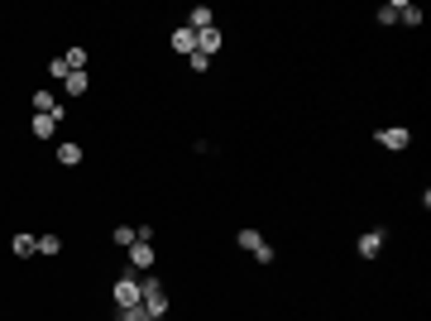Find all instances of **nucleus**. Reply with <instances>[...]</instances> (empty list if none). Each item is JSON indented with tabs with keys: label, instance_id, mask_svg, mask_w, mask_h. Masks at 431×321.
I'll return each instance as SVG.
<instances>
[{
	"label": "nucleus",
	"instance_id": "f257e3e1",
	"mask_svg": "<svg viewBox=\"0 0 431 321\" xmlns=\"http://www.w3.org/2000/svg\"><path fill=\"white\" fill-rule=\"evenodd\" d=\"M139 307L149 312V321H163L168 317V288L149 273V278H139Z\"/></svg>",
	"mask_w": 431,
	"mask_h": 321
},
{
	"label": "nucleus",
	"instance_id": "f03ea898",
	"mask_svg": "<svg viewBox=\"0 0 431 321\" xmlns=\"http://www.w3.org/2000/svg\"><path fill=\"white\" fill-rule=\"evenodd\" d=\"M129 307H139V273L134 269H125L115 278V312H129Z\"/></svg>",
	"mask_w": 431,
	"mask_h": 321
},
{
	"label": "nucleus",
	"instance_id": "7ed1b4c3",
	"mask_svg": "<svg viewBox=\"0 0 431 321\" xmlns=\"http://www.w3.org/2000/svg\"><path fill=\"white\" fill-rule=\"evenodd\" d=\"M374 139H379L383 149H393V154H403V149L412 144V130H403V125H388V130H374Z\"/></svg>",
	"mask_w": 431,
	"mask_h": 321
},
{
	"label": "nucleus",
	"instance_id": "20e7f679",
	"mask_svg": "<svg viewBox=\"0 0 431 321\" xmlns=\"http://www.w3.org/2000/svg\"><path fill=\"white\" fill-rule=\"evenodd\" d=\"M129 269L134 273H154V245L149 240H134L129 245Z\"/></svg>",
	"mask_w": 431,
	"mask_h": 321
},
{
	"label": "nucleus",
	"instance_id": "39448f33",
	"mask_svg": "<svg viewBox=\"0 0 431 321\" xmlns=\"http://www.w3.org/2000/svg\"><path fill=\"white\" fill-rule=\"evenodd\" d=\"M355 249H359L364 259H379V254H383V230H364V235L355 240Z\"/></svg>",
	"mask_w": 431,
	"mask_h": 321
},
{
	"label": "nucleus",
	"instance_id": "423d86ee",
	"mask_svg": "<svg viewBox=\"0 0 431 321\" xmlns=\"http://www.w3.org/2000/svg\"><path fill=\"white\" fill-rule=\"evenodd\" d=\"M168 43H173V53H182V58H192V53H197V34H192L187 24H182V29H173V39H168Z\"/></svg>",
	"mask_w": 431,
	"mask_h": 321
},
{
	"label": "nucleus",
	"instance_id": "0eeeda50",
	"mask_svg": "<svg viewBox=\"0 0 431 321\" xmlns=\"http://www.w3.org/2000/svg\"><path fill=\"white\" fill-rule=\"evenodd\" d=\"M211 24H216V10H211V5H192L187 29H192V34H202V29H211Z\"/></svg>",
	"mask_w": 431,
	"mask_h": 321
},
{
	"label": "nucleus",
	"instance_id": "6e6552de",
	"mask_svg": "<svg viewBox=\"0 0 431 321\" xmlns=\"http://www.w3.org/2000/svg\"><path fill=\"white\" fill-rule=\"evenodd\" d=\"M10 249H14L19 259H29V254H39V235H29V230H19V235L10 240Z\"/></svg>",
	"mask_w": 431,
	"mask_h": 321
},
{
	"label": "nucleus",
	"instance_id": "1a4fd4ad",
	"mask_svg": "<svg viewBox=\"0 0 431 321\" xmlns=\"http://www.w3.org/2000/svg\"><path fill=\"white\" fill-rule=\"evenodd\" d=\"M220 43H225V39H220V29H216V24H211V29H202V34H197V53H207V58H211V53L220 48Z\"/></svg>",
	"mask_w": 431,
	"mask_h": 321
},
{
	"label": "nucleus",
	"instance_id": "9d476101",
	"mask_svg": "<svg viewBox=\"0 0 431 321\" xmlns=\"http://www.w3.org/2000/svg\"><path fill=\"white\" fill-rule=\"evenodd\" d=\"M29 130H34V139H53V134H58V120H53V115H34Z\"/></svg>",
	"mask_w": 431,
	"mask_h": 321
},
{
	"label": "nucleus",
	"instance_id": "9b49d317",
	"mask_svg": "<svg viewBox=\"0 0 431 321\" xmlns=\"http://www.w3.org/2000/svg\"><path fill=\"white\" fill-rule=\"evenodd\" d=\"M82 158H87V154H82V144H58V163H63V168H77Z\"/></svg>",
	"mask_w": 431,
	"mask_h": 321
},
{
	"label": "nucleus",
	"instance_id": "f8f14e48",
	"mask_svg": "<svg viewBox=\"0 0 431 321\" xmlns=\"http://www.w3.org/2000/svg\"><path fill=\"white\" fill-rule=\"evenodd\" d=\"M235 245H240V249H249V254H254V249H259V245H264V235H259V230H254V225H244V230H240V235H235Z\"/></svg>",
	"mask_w": 431,
	"mask_h": 321
},
{
	"label": "nucleus",
	"instance_id": "ddd939ff",
	"mask_svg": "<svg viewBox=\"0 0 431 321\" xmlns=\"http://www.w3.org/2000/svg\"><path fill=\"white\" fill-rule=\"evenodd\" d=\"M398 19L417 29V24H422V5H412V0H403V10H398Z\"/></svg>",
	"mask_w": 431,
	"mask_h": 321
},
{
	"label": "nucleus",
	"instance_id": "4468645a",
	"mask_svg": "<svg viewBox=\"0 0 431 321\" xmlns=\"http://www.w3.org/2000/svg\"><path fill=\"white\" fill-rule=\"evenodd\" d=\"M63 63H67L72 72H87V48H67V53H63Z\"/></svg>",
	"mask_w": 431,
	"mask_h": 321
},
{
	"label": "nucleus",
	"instance_id": "2eb2a0df",
	"mask_svg": "<svg viewBox=\"0 0 431 321\" xmlns=\"http://www.w3.org/2000/svg\"><path fill=\"white\" fill-rule=\"evenodd\" d=\"M48 77H53V82H58V87H63V82H67V77H72V68H67V63H63V53H58V58H53V63H48Z\"/></svg>",
	"mask_w": 431,
	"mask_h": 321
},
{
	"label": "nucleus",
	"instance_id": "dca6fc26",
	"mask_svg": "<svg viewBox=\"0 0 431 321\" xmlns=\"http://www.w3.org/2000/svg\"><path fill=\"white\" fill-rule=\"evenodd\" d=\"M87 87H92V82H87V72H72V77L63 82V92H67V96H82Z\"/></svg>",
	"mask_w": 431,
	"mask_h": 321
},
{
	"label": "nucleus",
	"instance_id": "f3484780",
	"mask_svg": "<svg viewBox=\"0 0 431 321\" xmlns=\"http://www.w3.org/2000/svg\"><path fill=\"white\" fill-rule=\"evenodd\" d=\"M39 254H48V259L63 254V240H58V235H39Z\"/></svg>",
	"mask_w": 431,
	"mask_h": 321
},
{
	"label": "nucleus",
	"instance_id": "a211bd4d",
	"mask_svg": "<svg viewBox=\"0 0 431 321\" xmlns=\"http://www.w3.org/2000/svg\"><path fill=\"white\" fill-rule=\"evenodd\" d=\"M398 10H403V0H388V5L379 10V24H398Z\"/></svg>",
	"mask_w": 431,
	"mask_h": 321
},
{
	"label": "nucleus",
	"instance_id": "6ab92c4d",
	"mask_svg": "<svg viewBox=\"0 0 431 321\" xmlns=\"http://www.w3.org/2000/svg\"><path fill=\"white\" fill-rule=\"evenodd\" d=\"M115 245L129 249V245H134V225H115Z\"/></svg>",
	"mask_w": 431,
	"mask_h": 321
},
{
	"label": "nucleus",
	"instance_id": "aec40b11",
	"mask_svg": "<svg viewBox=\"0 0 431 321\" xmlns=\"http://www.w3.org/2000/svg\"><path fill=\"white\" fill-rule=\"evenodd\" d=\"M187 63H192V72H207V68H211V58H207V53H192Z\"/></svg>",
	"mask_w": 431,
	"mask_h": 321
},
{
	"label": "nucleus",
	"instance_id": "412c9836",
	"mask_svg": "<svg viewBox=\"0 0 431 321\" xmlns=\"http://www.w3.org/2000/svg\"><path fill=\"white\" fill-rule=\"evenodd\" d=\"M120 321H149V312L144 307H129V312H120Z\"/></svg>",
	"mask_w": 431,
	"mask_h": 321
}]
</instances>
